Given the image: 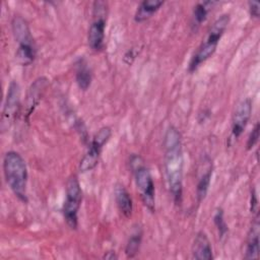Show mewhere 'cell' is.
I'll list each match as a JSON object with an SVG mask.
<instances>
[{
    "instance_id": "cell-1",
    "label": "cell",
    "mask_w": 260,
    "mask_h": 260,
    "mask_svg": "<svg viewBox=\"0 0 260 260\" xmlns=\"http://www.w3.org/2000/svg\"><path fill=\"white\" fill-rule=\"evenodd\" d=\"M182 135L175 126H169L164 137V167L170 193L177 205L183 198Z\"/></svg>"
},
{
    "instance_id": "cell-2",
    "label": "cell",
    "mask_w": 260,
    "mask_h": 260,
    "mask_svg": "<svg viewBox=\"0 0 260 260\" xmlns=\"http://www.w3.org/2000/svg\"><path fill=\"white\" fill-rule=\"evenodd\" d=\"M3 174L6 184L21 202H27L28 172L24 158L14 150H9L3 157Z\"/></svg>"
},
{
    "instance_id": "cell-3",
    "label": "cell",
    "mask_w": 260,
    "mask_h": 260,
    "mask_svg": "<svg viewBox=\"0 0 260 260\" xmlns=\"http://www.w3.org/2000/svg\"><path fill=\"white\" fill-rule=\"evenodd\" d=\"M11 29L15 42L18 44L15 61L21 66L30 65L37 56V48L27 21L20 15L13 16Z\"/></svg>"
},
{
    "instance_id": "cell-4",
    "label": "cell",
    "mask_w": 260,
    "mask_h": 260,
    "mask_svg": "<svg viewBox=\"0 0 260 260\" xmlns=\"http://www.w3.org/2000/svg\"><path fill=\"white\" fill-rule=\"evenodd\" d=\"M229 22H230L229 14H222L214 20L209 30L207 31L205 39L203 40L202 44L200 45L197 52L194 54V56L192 57L189 63V67H188L189 72H194L202 63H204L214 54V52L216 51L217 45L219 43V40L221 39Z\"/></svg>"
},
{
    "instance_id": "cell-5",
    "label": "cell",
    "mask_w": 260,
    "mask_h": 260,
    "mask_svg": "<svg viewBox=\"0 0 260 260\" xmlns=\"http://www.w3.org/2000/svg\"><path fill=\"white\" fill-rule=\"evenodd\" d=\"M130 167L134 174L135 185L144 206L150 211H155V188L149 170L145 167L143 158L138 154L130 157Z\"/></svg>"
},
{
    "instance_id": "cell-6",
    "label": "cell",
    "mask_w": 260,
    "mask_h": 260,
    "mask_svg": "<svg viewBox=\"0 0 260 260\" xmlns=\"http://www.w3.org/2000/svg\"><path fill=\"white\" fill-rule=\"evenodd\" d=\"M82 201V190L76 175L69 177L66 183V199L63 204V216L67 225L76 230L78 226V210Z\"/></svg>"
},
{
    "instance_id": "cell-7",
    "label": "cell",
    "mask_w": 260,
    "mask_h": 260,
    "mask_svg": "<svg viewBox=\"0 0 260 260\" xmlns=\"http://www.w3.org/2000/svg\"><path fill=\"white\" fill-rule=\"evenodd\" d=\"M107 14L108 3L105 1H94L92 4V20L87 32L88 46L94 52H99L104 48Z\"/></svg>"
},
{
    "instance_id": "cell-8",
    "label": "cell",
    "mask_w": 260,
    "mask_h": 260,
    "mask_svg": "<svg viewBox=\"0 0 260 260\" xmlns=\"http://www.w3.org/2000/svg\"><path fill=\"white\" fill-rule=\"evenodd\" d=\"M21 108V90L17 81L12 80L8 87L1 113L0 129L7 131L15 122Z\"/></svg>"
},
{
    "instance_id": "cell-9",
    "label": "cell",
    "mask_w": 260,
    "mask_h": 260,
    "mask_svg": "<svg viewBox=\"0 0 260 260\" xmlns=\"http://www.w3.org/2000/svg\"><path fill=\"white\" fill-rule=\"evenodd\" d=\"M111 136H112V130L108 126L102 127L94 134L87 151L80 159L78 169L81 173L89 172L98 166L102 150H103L105 144H107V142L110 140Z\"/></svg>"
},
{
    "instance_id": "cell-10",
    "label": "cell",
    "mask_w": 260,
    "mask_h": 260,
    "mask_svg": "<svg viewBox=\"0 0 260 260\" xmlns=\"http://www.w3.org/2000/svg\"><path fill=\"white\" fill-rule=\"evenodd\" d=\"M49 85V80L45 76H40L36 78L29 85L23 105V119L25 122L28 121L30 115L35 112L36 108L39 106L47 87Z\"/></svg>"
},
{
    "instance_id": "cell-11",
    "label": "cell",
    "mask_w": 260,
    "mask_h": 260,
    "mask_svg": "<svg viewBox=\"0 0 260 260\" xmlns=\"http://www.w3.org/2000/svg\"><path fill=\"white\" fill-rule=\"evenodd\" d=\"M213 165L212 160L208 155H204L198 166L197 172V185H196V198L197 202L200 203L207 195L210 181L212 177Z\"/></svg>"
},
{
    "instance_id": "cell-12",
    "label": "cell",
    "mask_w": 260,
    "mask_h": 260,
    "mask_svg": "<svg viewBox=\"0 0 260 260\" xmlns=\"http://www.w3.org/2000/svg\"><path fill=\"white\" fill-rule=\"evenodd\" d=\"M252 113V101L249 98L242 100L234 112L232 119V135L234 138L241 136L245 130Z\"/></svg>"
},
{
    "instance_id": "cell-13",
    "label": "cell",
    "mask_w": 260,
    "mask_h": 260,
    "mask_svg": "<svg viewBox=\"0 0 260 260\" xmlns=\"http://www.w3.org/2000/svg\"><path fill=\"white\" fill-rule=\"evenodd\" d=\"M259 236H260V222L259 212L255 213L252 219V224L247 235L246 248L244 258L247 260H253L259 258Z\"/></svg>"
},
{
    "instance_id": "cell-14",
    "label": "cell",
    "mask_w": 260,
    "mask_h": 260,
    "mask_svg": "<svg viewBox=\"0 0 260 260\" xmlns=\"http://www.w3.org/2000/svg\"><path fill=\"white\" fill-rule=\"evenodd\" d=\"M192 256L196 260L213 259L211 243L204 231H199L194 238L192 244Z\"/></svg>"
},
{
    "instance_id": "cell-15",
    "label": "cell",
    "mask_w": 260,
    "mask_h": 260,
    "mask_svg": "<svg viewBox=\"0 0 260 260\" xmlns=\"http://www.w3.org/2000/svg\"><path fill=\"white\" fill-rule=\"evenodd\" d=\"M114 194L115 201L120 213L124 217L129 218L132 215L133 211V201L130 193L122 184H117L115 187Z\"/></svg>"
},
{
    "instance_id": "cell-16",
    "label": "cell",
    "mask_w": 260,
    "mask_h": 260,
    "mask_svg": "<svg viewBox=\"0 0 260 260\" xmlns=\"http://www.w3.org/2000/svg\"><path fill=\"white\" fill-rule=\"evenodd\" d=\"M164 1L161 0H144L137 6L134 14V20L136 22H142L150 18L161 6Z\"/></svg>"
},
{
    "instance_id": "cell-17",
    "label": "cell",
    "mask_w": 260,
    "mask_h": 260,
    "mask_svg": "<svg viewBox=\"0 0 260 260\" xmlns=\"http://www.w3.org/2000/svg\"><path fill=\"white\" fill-rule=\"evenodd\" d=\"M92 74L91 70L88 67V64L84 59H79L76 63V71H75V80L78 87L82 90H86L91 84Z\"/></svg>"
},
{
    "instance_id": "cell-18",
    "label": "cell",
    "mask_w": 260,
    "mask_h": 260,
    "mask_svg": "<svg viewBox=\"0 0 260 260\" xmlns=\"http://www.w3.org/2000/svg\"><path fill=\"white\" fill-rule=\"evenodd\" d=\"M142 237H143V231L141 226L136 225L133 229L130 237L128 238V241L125 246V255L127 258H134L139 253Z\"/></svg>"
},
{
    "instance_id": "cell-19",
    "label": "cell",
    "mask_w": 260,
    "mask_h": 260,
    "mask_svg": "<svg viewBox=\"0 0 260 260\" xmlns=\"http://www.w3.org/2000/svg\"><path fill=\"white\" fill-rule=\"evenodd\" d=\"M214 4V1H204L197 3L194 6L193 10V23L196 25H200L203 21H205L207 14L212 9Z\"/></svg>"
},
{
    "instance_id": "cell-20",
    "label": "cell",
    "mask_w": 260,
    "mask_h": 260,
    "mask_svg": "<svg viewBox=\"0 0 260 260\" xmlns=\"http://www.w3.org/2000/svg\"><path fill=\"white\" fill-rule=\"evenodd\" d=\"M213 222L217 229L218 235L220 237H223L228 232V225L223 217V210L222 208H216L213 214Z\"/></svg>"
},
{
    "instance_id": "cell-21",
    "label": "cell",
    "mask_w": 260,
    "mask_h": 260,
    "mask_svg": "<svg viewBox=\"0 0 260 260\" xmlns=\"http://www.w3.org/2000/svg\"><path fill=\"white\" fill-rule=\"evenodd\" d=\"M259 131H260V125H259V122H257L253 128V130L251 131L249 137H248V140H247V149L250 150L252 149L256 143L258 142V139H259Z\"/></svg>"
},
{
    "instance_id": "cell-22",
    "label": "cell",
    "mask_w": 260,
    "mask_h": 260,
    "mask_svg": "<svg viewBox=\"0 0 260 260\" xmlns=\"http://www.w3.org/2000/svg\"><path fill=\"white\" fill-rule=\"evenodd\" d=\"M249 12L252 17L258 18L260 15V3L257 1H249Z\"/></svg>"
},
{
    "instance_id": "cell-23",
    "label": "cell",
    "mask_w": 260,
    "mask_h": 260,
    "mask_svg": "<svg viewBox=\"0 0 260 260\" xmlns=\"http://www.w3.org/2000/svg\"><path fill=\"white\" fill-rule=\"evenodd\" d=\"M136 56H137V51L135 50V48H131V49H129V50L125 53L123 60H124V62H125L126 64L131 65L132 62L134 61V59L136 58Z\"/></svg>"
},
{
    "instance_id": "cell-24",
    "label": "cell",
    "mask_w": 260,
    "mask_h": 260,
    "mask_svg": "<svg viewBox=\"0 0 260 260\" xmlns=\"http://www.w3.org/2000/svg\"><path fill=\"white\" fill-rule=\"evenodd\" d=\"M117 258H118V255L116 254L115 251H108L103 256V259H108V260H114Z\"/></svg>"
}]
</instances>
